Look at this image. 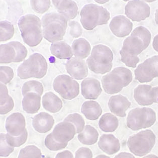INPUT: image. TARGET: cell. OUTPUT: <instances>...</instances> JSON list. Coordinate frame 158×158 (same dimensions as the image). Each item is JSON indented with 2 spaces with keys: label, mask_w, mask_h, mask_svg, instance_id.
<instances>
[{
  "label": "cell",
  "mask_w": 158,
  "mask_h": 158,
  "mask_svg": "<svg viewBox=\"0 0 158 158\" xmlns=\"http://www.w3.org/2000/svg\"><path fill=\"white\" fill-rule=\"evenodd\" d=\"M120 54L121 56L122 61L128 67L135 68L137 67V64L140 61V59L138 56L132 55L131 54L127 53L122 49L120 51Z\"/></svg>",
  "instance_id": "42"
},
{
  "label": "cell",
  "mask_w": 158,
  "mask_h": 158,
  "mask_svg": "<svg viewBox=\"0 0 158 158\" xmlns=\"http://www.w3.org/2000/svg\"><path fill=\"white\" fill-rule=\"evenodd\" d=\"M44 92V87L42 83L37 81H29L23 84L22 88V94L25 96L28 93H34L42 96Z\"/></svg>",
  "instance_id": "32"
},
{
  "label": "cell",
  "mask_w": 158,
  "mask_h": 158,
  "mask_svg": "<svg viewBox=\"0 0 158 158\" xmlns=\"http://www.w3.org/2000/svg\"><path fill=\"white\" fill-rule=\"evenodd\" d=\"M81 23L87 31L94 29L98 25H106L110 19L108 10L96 4L89 3L84 6L81 13Z\"/></svg>",
  "instance_id": "2"
},
{
  "label": "cell",
  "mask_w": 158,
  "mask_h": 158,
  "mask_svg": "<svg viewBox=\"0 0 158 158\" xmlns=\"http://www.w3.org/2000/svg\"><path fill=\"white\" fill-rule=\"evenodd\" d=\"M14 25L8 21H2L0 23V41L6 42L14 37Z\"/></svg>",
  "instance_id": "35"
},
{
  "label": "cell",
  "mask_w": 158,
  "mask_h": 158,
  "mask_svg": "<svg viewBox=\"0 0 158 158\" xmlns=\"http://www.w3.org/2000/svg\"><path fill=\"white\" fill-rule=\"evenodd\" d=\"M14 77V72L11 67L1 66L0 67V81L1 84L7 85Z\"/></svg>",
  "instance_id": "44"
},
{
  "label": "cell",
  "mask_w": 158,
  "mask_h": 158,
  "mask_svg": "<svg viewBox=\"0 0 158 158\" xmlns=\"http://www.w3.org/2000/svg\"><path fill=\"white\" fill-rule=\"evenodd\" d=\"M93 154L92 151L86 147L79 148L75 152L74 158H93Z\"/></svg>",
  "instance_id": "50"
},
{
  "label": "cell",
  "mask_w": 158,
  "mask_h": 158,
  "mask_svg": "<svg viewBox=\"0 0 158 158\" xmlns=\"http://www.w3.org/2000/svg\"><path fill=\"white\" fill-rule=\"evenodd\" d=\"M52 4L60 14L63 15L69 21L73 20L78 15V7L76 2L67 0H53Z\"/></svg>",
  "instance_id": "15"
},
{
  "label": "cell",
  "mask_w": 158,
  "mask_h": 158,
  "mask_svg": "<svg viewBox=\"0 0 158 158\" xmlns=\"http://www.w3.org/2000/svg\"><path fill=\"white\" fill-rule=\"evenodd\" d=\"M17 75L22 80L32 78L27 60H25L19 66L17 69Z\"/></svg>",
  "instance_id": "46"
},
{
  "label": "cell",
  "mask_w": 158,
  "mask_h": 158,
  "mask_svg": "<svg viewBox=\"0 0 158 158\" xmlns=\"http://www.w3.org/2000/svg\"><path fill=\"white\" fill-rule=\"evenodd\" d=\"M14 101L11 96H10L8 101L4 104L0 106V114L2 115H4L8 113L14 109Z\"/></svg>",
  "instance_id": "49"
},
{
  "label": "cell",
  "mask_w": 158,
  "mask_h": 158,
  "mask_svg": "<svg viewBox=\"0 0 158 158\" xmlns=\"http://www.w3.org/2000/svg\"><path fill=\"white\" fill-rule=\"evenodd\" d=\"M152 69L158 77V55L153 56L144 61Z\"/></svg>",
  "instance_id": "51"
},
{
  "label": "cell",
  "mask_w": 158,
  "mask_h": 158,
  "mask_svg": "<svg viewBox=\"0 0 158 158\" xmlns=\"http://www.w3.org/2000/svg\"><path fill=\"white\" fill-rule=\"evenodd\" d=\"M101 82L104 90L108 94H117L124 87L120 78L111 72L102 77Z\"/></svg>",
  "instance_id": "16"
},
{
  "label": "cell",
  "mask_w": 158,
  "mask_h": 158,
  "mask_svg": "<svg viewBox=\"0 0 158 158\" xmlns=\"http://www.w3.org/2000/svg\"><path fill=\"white\" fill-rule=\"evenodd\" d=\"M99 127L104 132H113L119 127V120L113 113H105L100 118Z\"/></svg>",
  "instance_id": "28"
},
{
  "label": "cell",
  "mask_w": 158,
  "mask_h": 158,
  "mask_svg": "<svg viewBox=\"0 0 158 158\" xmlns=\"http://www.w3.org/2000/svg\"><path fill=\"white\" fill-rule=\"evenodd\" d=\"M72 49L75 57L82 60L89 57L91 52V46L84 38H78L75 40L72 45Z\"/></svg>",
  "instance_id": "25"
},
{
  "label": "cell",
  "mask_w": 158,
  "mask_h": 158,
  "mask_svg": "<svg viewBox=\"0 0 158 158\" xmlns=\"http://www.w3.org/2000/svg\"><path fill=\"white\" fill-rule=\"evenodd\" d=\"M78 140L82 144L86 146H93L99 139V133L98 130L90 125H85L84 130L78 134Z\"/></svg>",
  "instance_id": "29"
},
{
  "label": "cell",
  "mask_w": 158,
  "mask_h": 158,
  "mask_svg": "<svg viewBox=\"0 0 158 158\" xmlns=\"http://www.w3.org/2000/svg\"><path fill=\"white\" fill-rule=\"evenodd\" d=\"M155 22L158 25V8L156 10L155 13Z\"/></svg>",
  "instance_id": "58"
},
{
  "label": "cell",
  "mask_w": 158,
  "mask_h": 158,
  "mask_svg": "<svg viewBox=\"0 0 158 158\" xmlns=\"http://www.w3.org/2000/svg\"><path fill=\"white\" fill-rule=\"evenodd\" d=\"M125 14L130 20L139 22L150 17L151 8L145 1H130L125 6Z\"/></svg>",
  "instance_id": "5"
},
{
  "label": "cell",
  "mask_w": 158,
  "mask_h": 158,
  "mask_svg": "<svg viewBox=\"0 0 158 158\" xmlns=\"http://www.w3.org/2000/svg\"><path fill=\"white\" fill-rule=\"evenodd\" d=\"M81 112L89 120H98L102 113L101 105L96 101L89 100L85 101L81 106Z\"/></svg>",
  "instance_id": "22"
},
{
  "label": "cell",
  "mask_w": 158,
  "mask_h": 158,
  "mask_svg": "<svg viewBox=\"0 0 158 158\" xmlns=\"http://www.w3.org/2000/svg\"><path fill=\"white\" fill-rule=\"evenodd\" d=\"M63 122L72 123L75 126L77 131V134H78L82 132L85 127V122L84 118L81 114L77 113L70 114L67 116H66Z\"/></svg>",
  "instance_id": "36"
},
{
  "label": "cell",
  "mask_w": 158,
  "mask_h": 158,
  "mask_svg": "<svg viewBox=\"0 0 158 158\" xmlns=\"http://www.w3.org/2000/svg\"><path fill=\"white\" fill-rule=\"evenodd\" d=\"M143 158H158V156L154 154H148L143 157Z\"/></svg>",
  "instance_id": "57"
},
{
  "label": "cell",
  "mask_w": 158,
  "mask_h": 158,
  "mask_svg": "<svg viewBox=\"0 0 158 158\" xmlns=\"http://www.w3.org/2000/svg\"><path fill=\"white\" fill-rule=\"evenodd\" d=\"M0 142H1L0 156L8 157L14 151V148L10 146L6 140V134L3 133L0 134Z\"/></svg>",
  "instance_id": "45"
},
{
  "label": "cell",
  "mask_w": 158,
  "mask_h": 158,
  "mask_svg": "<svg viewBox=\"0 0 158 158\" xmlns=\"http://www.w3.org/2000/svg\"><path fill=\"white\" fill-rule=\"evenodd\" d=\"M102 91L101 83L96 78H86L81 83V94L86 99H97L101 95Z\"/></svg>",
  "instance_id": "12"
},
{
  "label": "cell",
  "mask_w": 158,
  "mask_h": 158,
  "mask_svg": "<svg viewBox=\"0 0 158 158\" xmlns=\"http://www.w3.org/2000/svg\"><path fill=\"white\" fill-rule=\"evenodd\" d=\"M97 3H99V4H104V3H106L108 2H109L110 1H108V0H104V1H99V0H96L95 1Z\"/></svg>",
  "instance_id": "60"
},
{
  "label": "cell",
  "mask_w": 158,
  "mask_h": 158,
  "mask_svg": "<svg viewBox=\"0 0 158 158\" xmlns=\"http://www.w3.org/2000/svg\"><path fill=\"white\" fill-rule=\"evenodd\" d=\"M130 106V101L125 96L121 94L112 96L108 101V107L110 111L115 116L119 117L126 116V111Z\"/></svg>",
  "instance_id": "13"
},
{
  "label": "cell",
  "mask_w": 158,
  "mask_h": 158,
  "mask_svg": "<svg viewBox=\"0 0 158 158\" xmlns=\"http://www.w3.org/2000/svg\"><path fill=\"white\" fill-rule=\"evenodd\" d=\"M69 22L58 12H51L44 15L41 20L43 37L52 44L62 41Z\"/></svg>",
  "instance_id": "1"
},
{
  "label": "cell",
  "mask_w": 158,
  "mask_h": 158,
  "mask_svg": "<svg viewBox=\"0 0 158 158\" xmlns=\"http://www.w3.org/2000/svg\"><path fill=\"white\" fill-rule=\"evenodd\" d=\"M30 4L35 12L39 14H43L49 10L51 5V1H49V0H45V1L32 0L30 2Z\"/></svg>",
  "instance_id": "43"
},
{
  "label": "cell",
  "mask_w": 158,
  "mask_h": 158,
  "mask_svg": "<svg viewBox=\"0 0 158 158\" xmlns=\"http://www.w3.org/2000/svg\"><path fill=\"white\" fill-rule=\"evenodd\" d=\"M122 49L127 53L138 56L145 50V48L142 42L138 37L130 35L124 40Z\"/></svg>",
  "instance_id": "26"
},
{
  "label": "cell",
  "mask_w": 158,
  "mask_h": 158,
  "mask_svg": "<svg viewBox=\"0 0 158 158\" xmlns=\"http://www.w3.org/2000/svg\"><path fill=\"white\" fill-rule=\"evenodd\" d=\"M135 101L140 106H149L154 103L152 87L149 85L141 84L135 87L134 91Z\"/></svg>",
  "instance_id": "19"
},
{
  "label": "cell",
  "mask_w": 158,
  "mask_h": 158,
  "mask_svg": "<svg viewBox=\"0 0 158 158\" xmlns=\"http://www.w3.org/2000/svg\"><path fill=\"white\" fill-rule=\"evenodd\" d=\"M52 87L60 96L66 100H72L80 93L78 82L68 75H59L54 79Z\"/></svg>",
  "instance_id": "4"
},
{
  "label": "cell",
  "mask_w": 158,
  "mask_h": 158,
  "mask_svg": "<svg viewBox=\"0 0 158 158\" xmlns=\"http://www.w3.org/2000/svg\"><path fill=\"white\" fill-rule=\"evenodd\" d=\"M55 158H74V157L71 151L67 150L58 153Z\"/></svg>",
  "instance_id": "53"
},
{
  "label": "cell",
  "mask_w": 158,
  "mask_h": 158,
  "mask_svg": "<svg viewBox=\"0 0 158 158\" xmlns=\"http://www.w3.org/2000/svg\"><path fill=\"white\" fill-rule=\"evenodd\" d=\"M152 47L156 51L158 52V34L154 37L152 42Z\"/></svg>",
  "instance_id": "56"
},
{
  "label": "cell",
  "mask_w": 158,
  "mask_h": 158,
  "mask_svg": "<svg viewBox=\"0 0 158 158\" xmlns=\"http://www.w3.org/2000/svg\"><path fill=\"white\" fill-rule=\"evenodd\" d=\"M28 138V131L27 128L19 136H13L9 134H6V140L10 146L13 148H19L23 145Z\"/></svg>",
  "instance_id": "37"
},
{
  "label": "cell",
  "mask_w": 158,
  "mask_h": 158,
  "mask_svg": "<svg viewBox=\"0 0 158 158\" xmlns=\"http://www.w3.org/2000/svg\"><path fill=\"white\" fill-rule=\"evenodd\" d=\"M114 158H135V157L132 154H130L126 152H123L118 154Z\"/></svg>",
  "instance_id": "54"
},
{
  "label": "cell",
  "mask_w": 158,
  "mask_h": 158,
  "mask_svg": "<svg viewBox=\"0 0 158 158\" xmlns=\"http://www.w3.org/2000/svg\"><path fill=\"white\" fill-rule=\"evenodd\" d=\"M90 56L98 63L104 64L111 63L114 58L111 49L104 44H97L93 46Z\"/></svg>",
  "instance_id": "20"
},
{
  "label": "cell",
  "mask_w": 158,
  "mask_h": 158,
  "mask_svg": "<svg viewBox=\"0 0 158 158\" xmlns=\"http://www.w3.org/2000/svg\"><path fill=\"white\" fill-rule=\"evenodd\" d=\"M86 63L88 68L95 73L97 74H105L111 72L113 68V63L104 64L96 61L90 56L87 58Z\"/></svg>",
  "instance_id": "31"
},
{
  "label": "cell",
  "mask_w": 158,
  "mask_h": 158,
  "mask_svg": "<svg viewBox=\"0 0 158 158\" xmlns=\"http://www.w3.org/2000/svg\"><path fill=\"white\" fill-rule=\"evenodd\" d=\"M146 116L143 108H136L129 111L127 118V127L134 131L145 128Z\"/></svg>",
  "instance_id": "18"
},
{
  "label": "cell",
  "mask_w": 158,
  "mask_h": 158,
  "mask_svg": "<svg viewBox=\"0 0 158 158\" xmlns=\"http://www.w3.org/2000/svg\"><path fill=\"white\" fill-rule=\"evenodd\" d=\"M18 158H46V157L38 147L34 145H29L20 151Z\"/></svg>",
  "instance_id": "34"
},
{
  "label": "cell",
  "mask_w": 158,
  "mask_h": 158,
  "mask_svg": "<svg viewBox=\"0 0 158 158\" xmlns=\"http://www.w3.org/2000/svg\"><path fill=\"white\" fill-rule=\"evenodd\" d=\"M134 74L136 80L140 83L150 82L154 78L157 77L152 69L144 61L137 67Z\"/></svg>",
  "instance_id": "27"
},
{
  "label": "cell",
  "mask_w": 158,
  "mask_h": 158,
  "mask_svg": "<svg viewBox=\"0 0 158 158\" xmlns=\"http://www.w3.org/2000/svg\"><path fill=\"white\" fill-rule=\"evenodd\" d=\"M20 32L23 42L30 47L37 46L44 38L42 25H30L23 28Z\"/></svg>",
  "instance_id": "9"
},
{
  "label": "cell",
  "mask_w": 158,
  "mask_h": 158,
  "mask_svg": "<svg viewBox=\"0 0 158 158\" xmlns=\"http://www.w3.org/2000/svg\"><path fill=\"white\" fill-rule=\"evenodd\" d=\"M98 146L102 152L108 155L117 153L121 148L119 139L111 134L102 135L98 141Z\"/></svg>",
  "instance_id": "17"
},
{
  "label": "cell",
  "mask_w": 158,
  "mask_h": 158,
  "mask_svg": "<svg viewBox=\"0 0 158 158\" xmlns=\"http://www.w3.org/2000/svg\"><path fill=\"white\" fill-rule=\"evenodd\" d=\"M88 66L84 60L73 57L65 64L67 72L75 80L81 81L87 78L88 75Z\"/></svg>",
  "instance_id": "6"
},
{
  "label": "cell",
  "mask_w": 158,
  "mask_h": 158,
  "mask_svg": "<svg viewBox=\"0 0 158 158\" xmlns=\"http://www.w3.org/2000/svg\"><path fill=\"white\" fill-rule=\"evenodd\" d=\"M0 91H1L0 102H1V105H3L8 101L10 96L8 94V89L6 85H4L3 84H0Z\"/></svg>",
  "instance_id": "52"
},
{
  "label": "cell",
  "mask_w": 158,
  "mask_h": 158,
  "mask_svg": "<svg viewBox=\"0 0 158 158\" xmlns=\"http://www.w3.org/2000/svg\"><path fill=\"white\" fill-rule=\"evenodd\" d=\"M146 116V125L145 128H148L152 127L156 121V112L150 108H142Z\"/></svg>",
  "instance_id": "48"
},
{
  "label": "cell",
  "mask_w": 158,
  "mask_h": 158,
  "mask_svg": "<svg viewBox=\"0 0 158 158\" xmlns=\"http://www.w3.org/2000/svg\"><path fill=\"white\" fill-rule=\"evenodd\" d=\"M51 134L56 141L61 143H68L74 138L77 131L72 123L62 122L55 127Z\"/></svg>",
  "instance_id": "11"
},
{
  "label": "cell",
  "mask_w": 158,
  "mask_h": 158,
  "mask_svg": "<svg viewBox=\"0 0 158 158\" xmlns=\"http://www.w3.org/2000/svg\"><path fill=\"white\" fill-rule=\"evenodd\" d=\"M69 34L73 38H78L82 34L83 30L82 25L77 21L71 20L69 22Z\"/></svg>",
  "instance_id": "47"
},
{
  "label": "cell",
  "mask_w": 158,
  "mask_h": 158,
  "mask_svg": "<svg viewBox=\"0 0 158 158\" xmlns=\"http://www.w3.org/2000/svg\"><path fill=\"white\" fill-rule=\"evenodd\" d=\"M54 124V118L46 112L37 114L32 119V127L34 129L40 134L48 132L53 127Z\"/></svg>",
  "instance_id": "14"
},
{
  "label": "cell",
  "mask_w": 158,
  "mask_h": 158,
  "mask_svg": "<svg viewBox=\"0 0 158 158\" xmlns=\"http://www.w3.org/2000/svg\"><path fill=\"white\" fill-rule=\"evenodd\" d=\"M41 96L37 93H31L23 96L22 99L23 110L29 114L37 113L41 106Z\"/></svg>",
  "instance_id": "21"
},
{
  "label": "cell",
  "mask_w": 158,
  "mask_h": 158,
  "mask_svg": "<svg viewBox=\"0 0 158 158\" xmlns=\"http://www.w3.org/2000/svg\"><path fill=\"white\" fill-rule=\"evenodd\" d=\"M45 146L50 151H57L64 149L68 146V143H61L56 141L52 134H48L44 140Z\"/></svg>",
  "instance_id": "40"
},
{
  "label": "cell",
  "mask_w": 158,
  "mask_h": 158,
  "mask_svg": "<svg viewBox=\"0 0 158 158\" xmlns=\"http://www.w3.org/2000/svg\"><path fill=\"white\" fill-rule=\"evenodd\" d=\"M95 158H111V157L106 155H104V154H99V155L97 156Z\"/></svg>",
  "instance_id": "59"
},
{
  "label": "cell",
  "mask_w": 158,
  "mask_h": 158,
  "mask_svg": "<svg viewBox=\"0 0 158 158\" xmlns=\"http://www.w3.org/2000/svg\"><path fill=\"white\" fill-rule=\"evenodd\" d=\"M156 143V135L151 130H145L129 137L127 146L134 155L143 157L148 154Z\"/></svg>",
  "instance_id": "3"
},
{
  "label": "cell",
  "mask_w": 158,
  "mask_h": 158,
  "mask_svg": "<svg viewBox=\"0 0 158 158\" xmlns=\"http://www.w3.org/2000/svg\"><path fill=\"white\" fill-rule=\"evenodd\" d=\"M50 52L56 58L60 60H70L73 58V54L72 46L64 41L56 42L51 44Z\"/></svg>",
  "instance_id": "24"
},
{
  "label": "cell",
  "mask_w": 158,
  "mask_h": 158,
  "mask_svg": "<svg viewBox=\"0 0 158 158\" xmlns=\"http://www.w3.org/2000/svg\"><path fill=\"white\" fill-rule=\"evenodd\" d=\"M157 116H158V115H157Z\"/></svg>",
  "instance_id": "61"
},
{
  "label": "cell",
  "mask_w": 158,
  "mask_h": 158,
  "mask_svg": "<svg viewBox=\"0 0 158 158\" xmlns=\"http://www.w3.org/2000/svg\"><path fill=\"white\" fill-rule=\"evenodd\" d=\"M34 24L42 25L41 20L37 15L34 14H27L23 15L18 21V26L20 31L26 27V26Z\"/></svg>",
  "instance_id": "39"
},
{
  "label": "cell",
  "mask_w": 158,
  "mask_h": 158,
  "mask_svg": "<svg viewBox=\"0 0 158 158\" xmlns=\"http://www.w3.org/2000/svg\"><path fill=\"white\" fill-rule=\"evenodd\" d=\"M0 63L1 64H9L14 63L17 54L16 51L9 43L0 45Z\"/></svg>",
  "instance_id": "30"
},
{
  "label": "cell",
  "mask_w": 158,
  "mask_h": 158,
  "mask_svg": "<svg viewBox=\"0 0 158 158\" xmlns=\"http://www.w3.org/2000/svg\"><path fill=\"white\" fill-rule=\"evenodd\" d=\"M112 73L116 74L120 78L123 84L124 87L128 86L132 81L133 75L131 72L127 68L119 67L114 69L112 71Z\"/></svg>",
  "instance_id": "38"
},
{
  "label": "cell",
  "mask_w": 158,
  "mask_h": 158,
  "mask_svg": "<svg viewBox=\"0 0 158 158\" xmlns=\"http://www.w3.org/2000/svg\"><path fill=\"white\" fill-rule=\"evenodd\" d=\"M132 22L124 15L114 17L110 23V29L111 32L120 38L128 36L132 32Z\"/></svg>",
  "instance_id": "7"
},
{
  "label": "cell",
  "mask_w": 158,
  "mask_h": 158,
  "mask_svg": "<svg viewBox=\"0 0 158 158\" xmlns=\"http://www.w3.org/2000/svg\"><path fill=\"white\" fill-rule=\"evenodd\" d=\"M5 129L7 133L13 136L21 135L26 129V122L21 113H14L9 115L5 122Z\"/></svg>",
  "instance_id": "10"
},
{
  "label": "cell",
  "mask_w": 158,
  "mask_h": 158,
  "mask_svg": "<svg viewBox=\"0 0 158 158\" xmlns=\"http://www.w3.org/2000/svg\"><path fill=\"white\" fill-rule=\"evenodd\" d=\"M130 35L138 37L142 42L145 49L149 46L151 41V34L150 31L143 26H139L134 29Z\"/></svg>",
  "instance_id": "33"
},
{
  "label": "cell",
  "mask_w": 158,
  "mask_h": 158,
  "mask_svg": "<svg viewBox=\"0 0 158 158\" xmlns=\"http://www.w3.org/2000/svg\"><path fill=\"white\" fill-rule=\"evenodd\" d=\"M9 43L14 48L16 51L17 56L14 63H20L24 61L28 53L27 48L19 41H11L9 42Z\"/></svg>",
  "instance_id": "41"
},
{
  "label": "cell",
  "mask_w": 158,
  "mask_h": 158,
  "mask_svg": "<svg viewBox=\"0 0 158 158\" xmlns=\"http://www.w3.org/2000/svg\"><path fill=\"white\" fill-rule=\"evenodd\" d=\"M43 106L47 111L56 113L63 108L61 99L52 92H48L42 98Z\"/></svg>",
  "instance_id": "23"
},
{
  "label": "cell",
  "mask_w": 158,
  "mask_h": 158,
  "mask_svg": "<svg viewBox=\"0 0 158 158\" xmlns=\"http://www.w3.org/2000/svg\"><path fill=\"white\" fill-rule=\"evenodd\" d=\"M152 94L154 103L158 104V87H152Z\"/></svg>",
  "instance_id": "55"
},
{
  "label": "cell",
  "mask_w": 158,
  "mask_h": 158,
  "mask_svg": "<svg viewBox=\"0 0 158 158\" xmlns=\"http://www.w3.org/2000/svg\"><path fill=\"white\" fill-rule=\"evenodd\" d=\"M27 61L32 78H42L48 72V62L44 56L40 53H34L27 59Z\"/></svg>",
  "instance_id": "8"
}]
</instances>
